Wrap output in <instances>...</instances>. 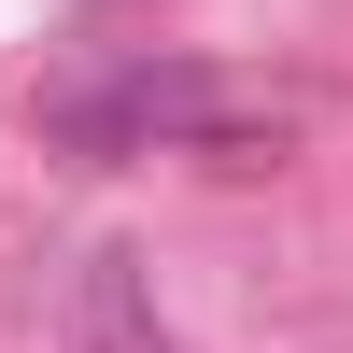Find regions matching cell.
I'll list each match as a JSON object with an SVG mask.
<instances>
[{
	"mask_svg": "<svg viewBox=\"0 0 353 353\" xmlns=\"http://www.w3.org/2000/svg\"><path fill=\"white\" fill-rule=\"evenodd\" d=\"M43 128L71 141V156H141V141H212V156H241L254 113H226L198 71H99V85H57Z\"/></svg>",
	"mask_w": 353,
	"mask_h": 353,
	"instance_id": "cell-1",
	"label": "cell"
},
{
	"mask_svg": "<svg viewBox=\"0 0 353 353\" xmlns=\"http://www.w3.org/2000/svg\"><path fill=\"white\" fill-rule=\"evenodd\" d=\"M57 339L71 353H170V325H156V283H141V254H71V283H57Z\"/></svg>",
	"mask_w": 353,
	"mask_h": 353,
	"instance_id": "cell-2",
	"label": "cell"
}]
</instances>
